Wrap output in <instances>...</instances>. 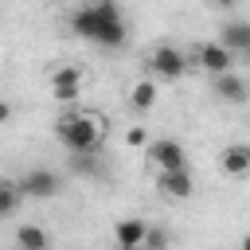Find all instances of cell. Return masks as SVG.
<instances>
[{"label": "cell", "mask_w": 250, "mask_h": 250, "mask_svg": "<svg viewBox=\"0 0 250 250\" xmlns=\"http://www.w3.org/2000/svg\"><path fill=\"white\" fill-rule=\"evenodd\" d=\"M70 31L94 47H105V51H117L125 47L129 39V23L117 8V0H90L82 4L74 16H70Z\"/></svg>", "instance_id": "cell-1"}, {"label": "cell", "mask_w": 250, "mask_h": 250, "mask_svg": "<svg viewBox=\"0 0 250 250\" xmlns=\"http://www.w3.org/2000/svg\"><path fill=\"white\" fill-rule=\"evenodd\" d=\"M55 137L70 152H98L102 137H105V125H102L98 113H62L55 121Z\"/></svg>", "instance_id": "cell-2"}, {"label": "cell", "mask_w": 250, "mask_h": 250, "mask_svg": "<svg viewBox=\"0 0 250 250\" xmlns=\"http://www.w3.org/2000/svg\"><path fill=\"white\" fill-rule=\"evenodd\" d=\"M148 70H152L156 82H176V78H184V70H188V55H184L180 47L164 43V47H156V51L148 55Z\"/></svg>", "instance_id": "cell-3"}, {"label": "cell", "mask_w": 250, "mask_h": 250, "mask_svg": "<svg viewBox=\"0 0 250 250\" xmlns=\"http://www.w3.org/2000/svg\"><path fill=\"white\" fill-rule=\"evenodd\" d=\"M16 184H20L23 199H55L62 191V180H59L55 168H27Z\"/></svg>", "instance_id": "cell-4"}, {"label": "cell", "mask_w": 250, "mask_h": 250, "mask_svg": "<svg viewBox=\"0 0 250 250\" xmlns=\"http://www.w3.org/2000/svg\"><path fill=\"white\" fill-rule=\"evenodd\" d=\"M148 160H152L156 172L188 168V148H184L176 137H156V141H148Z\"/></svg>", "instance_id": "cell-5"}, {"label": "cell", "mask_w": 250, "mask_h": 250, "mask_svg": "<svg viewBox=\"0 0 250 250\" xmlns=\"http://www.w3.org/2000/svg\"><path fill=\"white\" fill-rule=\"evenodd\" d=\"M195 66H203V70L215 78V74H223V70H234V55H230L219 39H211V43H199V51H195Z\"/></svg>", "instance_id": "cell-6"}, {"label": "cell", "mask_w": 250, "mask_h": 250, "mask_svg": "<svg viewBox=\"0 0 250 250\" xmlns=\"http://www.w3.org/2000/svg\"><path fill=\"white\" fill-rule=\"evenodd\" d=\"M211 90H215V98H219V102H227V105H242V102L250 98L246 78H242V74H234V70L215 74V78H211Z\"/></svg>", "instance_id": "cell-7"}, {"label": "cell", "mask_w": 250, "mask_h": 250, "mask_svg": "<svg viewBox=\"0 0 250 250\" xmlns=\"http://www.w3.org/2000/svg\"><path fill=\"white\" fill-rule=\"evenodd\" d=\"M156 188L168 199H191L195 176H191V168H168V172H156Z\"/></svg>", "instance_id": "cell-8"}, {"label": "cell", "mask_w": 250, "mask_h": 250, "mask_svg": "<svg viewBox=\"0 0 250 250\" xmlns=\"http://www.w3.org/2000/svg\"><path fill=\"white\" fill-rule=\"evenodd\" d=\"M219 43L238 59H250V20H227L223 27H219Z\"/></svg>", "instance_id": "cell-9"}, {"label": "cell", "mask_w": 250, "mask_h": 250, "mask_svg": "<svg viewBox=\"0 0 250 250\" xmlns=\"http://www.w3.org/2000/svg\"><path fill=\"white\" fill-rule=\"evenodd\" d=\"M219 164H223V172L227 176H250V145H242V141H234V145H227L223 152H219Z\"/></svg>", "instance_id": "cell-10"}, {"label": "cell", "mask_w": 250, "mask_h": 250, "mask_svg": "<svg viewBox=\"0 0 250 250\" xmlns=\"http://www.w3.org/2000/svg\"><path fill=\"white\" fill-rule=\"evenodd\" d=\"M51 90H55V98H59V102H74V98H78V90H82V74H78L74 66H62V70H55Z\"/></svg>", "instance_id": "cell-11"}, {"label": "cell", "mask_w": 250, "mask_h": 250, "mask_svg": "<svg viewBox=\"0 0 250 250\" xmlns=\"http://www.w3.org/2000/svg\"><path fill=\"white\" fill-rule=\"evenodd\" d=\"M16 246H20V250H51V238H47V230H43V227L23 223V227L16 230Z\"/></svg>", "instance_id": "cell-12"}, {"label": "cell", "mask_w": 250, "mask_h": 250, "mask_svg": "<svg viewBox=\"0 0 250 250\" xmlns=\"http://www.w3.org/2000/svg\"><path fill=\"white\" fill-rule=\"evenodd\" d=\"M156 78H141L137 86H133V94H129V102H133V109H141V113H148V109H156Z\"/></svg>", "instance_id": "cell-13"}, {"label": "cell", "mask_w": 250, "mask_h": 250, "mask_svg": "<svg viewBox=\"0 0 250 250\" xmlns=\"http://www.w3.org/2000/svg\"><path fill=\"white\" fill-rule=\"evenodd\" d=\"M145 223L141 219H121L117 227H113V238H117V246H141L145 242Z\"/></svg>", "instance_id": "cell-14"}, {"label": "cell", "mask_w": 250, "mask_h": 250, "mask_svg": "<svg viewBox=\"0 0 250 250\" xmlns=\"http://www.w3.org/2000/svg\"><path fill=\"white\" fill-rule=\"evenodd\" d=\"M20 199H23L20 184H16V180H0V219L16 215V211H20Z\"/></svg>", "instance_id": "cell-15"}, {"label": "cell", "mask_w": 250, "mask_h": 250, "mask_svg": "<svg viewBox=\"0 0 250 250\" xmlns=\"http://www.w3.org/2000/svg\"><path fill=\"white\" fill-rule=\"evenodd\" d=\"M145 250H168V234L164 230H145Z\"/></svg>", "instance_id": "cell-16"}, {"label": "cell", "mask_w": 250, "mask_h": 250, "mask_svg": "<svg viewBox=\"0 0 250 250\" xmlns=\"http://www.w3.org/2000/svg\"><path fill=\"white\" fill-rule=\"evenodd\" d=\"M8 121H12V105H8V102H0V125H8Z\"/></svg>", "instance_id": "cell-17"}, {"label": "cell", "mask_w": 250, "mask_h": 250, "mask_svg": "<svg viewBox=\"0 0 250 250\" xmlns=\"http://www.w3.org/2000/svg\"><path fill=\"white\" fill-rule=\"evenodd\" d=\"M129 145H145V129H133L129 133Z\"/></svg>", "instance_id": "cell-18"}, {"label": "cell", "mask_w": 250, "mask_h": 250, "mask_svg": "<svg viewBox=\"0 0 250 250\" xmlns=\"http://www.w3.org/2000/svg\"><path fill=\"white\" fill-rule=\"evenodd\" d=\"M215 4H219V8H234L238 0H215Z\"/></svg>", "instance_id": "cell-19"}, {"label": "cell", "mask_w": 250, "mask_h": 250, "mask_svg": "<svg viewBox=\"0 0 250 250\" xmlns=\"http://www.w3.org/2000/svg\"><path fill=\"white\" fill-rule=\"evenodd\" d=\"M238 250H250V234H246V238H242V246H238Z\"/></svg>", "instance_id": "cell-20"}, {"label": "cell", "mask_w": 250, "mask_h": 250, "mask_svg": "<svg viewBox=\"0 0 250 250\" xmlns=\"http://www.w3.org/2000/svg\"><path fill=\"white\" fill-rule=\"evenodd\" d=\"M117 250H145V246H117Z\"/></svg>", "instance_id": "cell-21"}]
</instances>
